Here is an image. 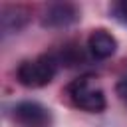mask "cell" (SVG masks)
Listing matches in <instances>:
<instances>
[{
  "instance_id": "3957f363",
  "label": "cell",
  "mask_w": 127,
  "mask_h": 127,
  "mask_svg": "<svg viewBox=\"0 0 127 127\" xmlns=\"http://www.w3.org/2000/svg\"><path fill=\"white\" fill-rule=\"evenodd\" d=\"M14 119L24 127H52V111L38 101H20L14 105Z\"/></svg>"
},
{
  "instance_id": "277c9868",
  "label": "cell",
  "mask_w": 127,
  "mask_h": 127,
  "mask_svg": "<svg viewBox=\"0 0 127 127\" xmlns=\"http://www.w3.org/2000/svg\"><path fill=\"white\" fill-rule=\"evenodd\" d=\"M79 18V10L69 4V2H56L52 6H48V10L44 12L42 24L48 28H64L73 24Z\"/></svg>"
},
{
  "instance_id": "8992f818",
  "label": "cell",
  "mask_w": 127,
  "mask_h": 127,
  "mask_svg": "<svg viewBox=\"0 0 127 127\" xmlns=\"http://www.w3.org/2000/svg\"><path fill=\"white\" fill-rule=\"evenodd\" d=\"M26 22H28V10L26 8H22V6H8V8L2 10L0 26H2L4 34L18 32Z\"/></svg>"
},
{
  "instance_id": "6da1fadb",
  "label": "cell",
  "mask_w": 127,
  "mask_h": 127,
  "mask_svg": "<svg viewBox=\"0 0 127 127\" xmlns=\"http://www.w3.org/2000/svg\"><path fill=\"white\" fill-rule=\"evenodd\" d=\"M58 65L56 54H42L34 60H24L16 69V77L24 87H44L56 77Z\"/></svg>"
},
{
  "instance_id": "5b68a950",
  "label": "cell",
  "mask_w": 127,
  "mask_h": 127,
  "mask_svg": "<svg viewBox=\"0 0 127 127\" xmlns=\"http://www.w3.org/2000/svg\"><path fill=\"white\" fill-rule=\"evenodd\" d=\"M87 50L95 60H107L117 52V40L107 30H93L87 38Z\"/></svg>"
},
{
  "instance_id": "7a4b0ae2",
  "label": "cell",
  "mask_w": 127,
  "mask_h": 127,
  "mask_svg": "<svg viewBox=\"0 0 127 127\" xmlns=\"http://www.w3.org/2000/svg\"><path fill=\"white\" fill-rule=\"evenodd\" d=\"M67 95L75 107H79L87 113H101L107 105L101 85L91 75H81V77L73 79L67 85Z\"/></svg>"
},
{
  "instance_id": "52a82bcc",
  "label": "cell",
  "mask_w": 127,
  "mask_h": 127,
  "mask_svg": "<svg viewBox=\"0 0 127 127\" xmlns=\"http://www.w3.org/2000/svg\"><path fill=\"white\" fill-rule=\"evenodd\" d=\"M111 14L115 20H119L121 24H127V0H121V2H115L111 6Z\"/></svg>"
}]
</instances>
